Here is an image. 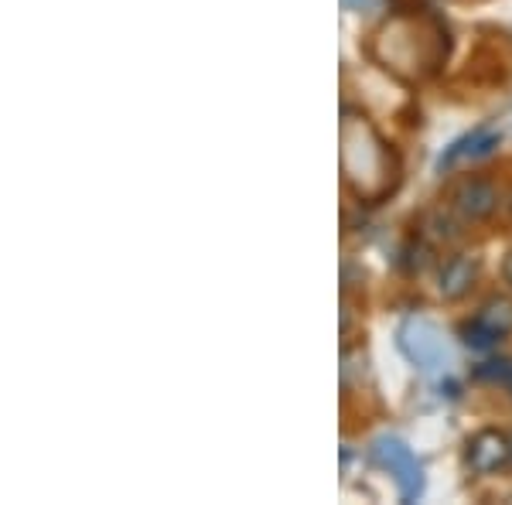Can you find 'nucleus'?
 <instances>
[{
    "instance_id": "7ed1b4c3",
    "label": "nucleus",
    "mask_w": 512,
    "mask_h": 505,
    "mask_svg": "<svg viewBox=\"0 0 512 505\" xmlns=\"http://www.w3.org/2000/svg\"><path fill=\"white\" fill-rule=\"evenodd\" d=\"M506 461H512V441L499 430H482L468 441V465L478 475H492L499 471Z\"/></svg>"
},
{
    "instance_id": "20e7f679",
    "label": "nucleus",
    "mask_w": 512,
    "mask_h": 505,
    "mask_svg": "<svg viewBox=\"0 0 512 505\" xmlns=\"http://www.w3.org/2000/svg\"><path fill=\"white\" fill-rule=\"evenodd\" d=\"M379 458H383V465L396 475L403 499H414L420 492V465L414 461V454H410L400 441H383L379 444Z\"/></svg>"
},
{
    "instance_id": "0eeeda50",
    "label": "nucleus",
    "mask_w": 512,
    "mask_h": 505,
    "mask_svg": "<svg viewBox=\"0 0 512 505\" xmlns=\"http://www.w3.org/2000/svg\"><path fill=\"white\" fill-rule=\"evenodd\" d=\"M502 280H506V284L512 287V253L506 256V260H502Z\"/></svg>"
},
{
    "instance_id": "f03ea898",
    "label": "nucleus",
    "mask_w": 512,
    "mask_h": 505,
    "mask_svg": "<svg viewBox=\"0 0 512 505\" xmlns=\"http://www.w3.org/2000/svg\"><path fill=\"white\" fill-rule=\"evenodd\" d=\"M451 205L465 222H485L499 209V188L485 178H465L454 188Z\"/></svg>"
},
{
    "instance_id": "f257e3e1",
    "label": "nucleus",
    "mask_w": 512,
    "mask_h": 505,
    "mask_svg": "<svg viewBox=\"0 0 512 505\" xmlns=\"http://www.w3.org/2000/svg\"><path fill=\"white\" fill-rule=\"evenodd\" d=\"M509 331H512V301L499 297V301L485 304V308L461 328V335H465V342L472 345V349H492Z\"/></svg>"
},
{
    "instance_id": "423d86ee",
    "label": "nucleus",
    "mask_w": 512,
    "mask_h": 505,
    "mask_svg": "<svg viewBox=\"0 0 512 505\" xmlns=\"http://www.w3.org/2000/svg\"><path fill=\"white\" fill-rule=\"evenodd\" d=\"M478 379H492V383L506 386L512 396V359H499V362H485L482 369L475 372Z\"/></svg>"
},
{
    "instance_id": "6e6552de",
    "label": "nucleus",
    "mask_w": 512,
    "mask_h": 505,
    "mask_svg": "<svg viewBox=\"0 0 512 505\" xmlns=\"http://www.w3.org/2000/svg\"><path fill=\"white\" fill-rule=\"evenodd\" d=\"M509 219H512V195H509Z\"/></svg>"
},
{
    "instance_id": "39448f33",
    "label": "nucleus",
    "mask_w": 512,
    "mask_h": 505,
    "mask_svg": "<svg viewBox=\"0 0 512 505\" xmlns=\"http://www.w3.org/2000/svg\"><path fill=\"white\" fill-rule=\"evenodd\" d=\"M475 277H478V263L472 256H465V253L451 256L441 267V277H437V294H441L444 301H458V297H465L472 291Z\"/></svg>"
}]
</instances>
